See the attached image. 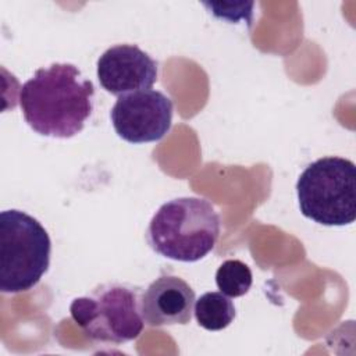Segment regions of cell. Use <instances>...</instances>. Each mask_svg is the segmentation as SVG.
Returning <instances> with one entry per match:
<instances>
[{"instance_id":"obj_5","label":"cell","mask_w":356,"mask_h":356,"mask_svg":"<svg viewBox=\"0 0 356 356\" xmlns=\"http://www.w3.org/2000/svg\"><path fill=\"white\" fill-rule=\"evenodd\" d=\"M51 241L44 227L25 211L0 214V289L18 293L32 289L50 266Z\"/></svg>"},{"instance_id":"obj_7","label":"cell","mask_w":356,"mask_h":356,"mask_svg":"<svg viewBox=\"0 0 356 356\" xmlns=\"http://www.w3.org/2000/svg\"><path fill=\"white\" fill-rule=\"evenodd\" d=\"M97 79L114 96L150 89L157 81V63L136 44H115L97 60Z\"/></svg>"},{"instance_id":"obj_1","label":"cell","mask_w":356,"mask_h":356,"mask_svg":"<svg viewBox=\"0 0 356 356\" xmlns=\"http://www.w3.org/2000/svg\"><path fill=\"white\" fill-rule=\"evenodd\" d=\"M93 83L68 63L39 68L19 89L26 124L43 136L68 139L79 134L93 111Z\"/></svg>"},{"instance_id":"obj_2","label":"cell","mask_w":356,"mask_h":356,"mask_svg":"<svg viewBox=\"0 0 356 356\" xmlns=\"http://www.w3.org/2000/svg\"><path fill=\"white\" fill-rule=\"evenodd\" d=\"M220 217L214 206L196 196L165 202L152 217L146 229L149 246L163 257L197 261L216 246Z\"/></svg>"},{"instance_id":"obj_10","label":"cell","mask_w":356,"mask_h":356,"mask_svg":"<svg viewBox=\"0 0 356 356\" xmlns=\"http://www.w3.org/2000/svg\"><path fill=\"white\" fill-rule=\"evenodd\" d=\"M252 282L253 277L249 266L238 259L225 260L216 271L217 288L228 298L243 296L249 292Z\"/></svg>"},{"instance_id":"obj_9","label":"cell","mask_w":356,"mask_h":356,"mask_svg":"<svg viewBox=\"0 0 356 356\" xmlns=\"http://www.w3.org/2000/svg\"><path fill=\"white\" fill-rule=\"evenodd\" d=\"M195 318L207 331L227 328L235 318V306L222 292H206L195 300Z\"/></svg>"},{"instance_id":"obj_6","label":"cell","mask_w":356,"mask_h":356,"mask_svg":"<svg viewBox=\"0 0 356 356\" xmlns=\"http://www.w3.org/2000/svg\"><path fill=\"white\" fill-rule=\"evenodd\" d=\"M172 102L159 90L145 89L118 96L110 111L114 131L129 143L156 142L172 124Z\"/></svg>"},{"instance_id":"obj_8","label":"cell","mask_w":356,"mask_h":356,"mask_svg":"<svg viewBox=\"0 0 356 356\" xmlns=\"http://www.w3.org/2000/svg\"><path fill=\"white\" fill-rule=\"evenodd\" d=\"M195 300V292L185 280L160 275L142 293V316L150 327L188 324Z\"/></svg>"},{"instance_id":"obj_4","label":"cell","mask_w":356,"mask_h":356,"mask_svg":"<svg viewBox=\"0 0 356 356\" xmlns=\"http://www.w3.org/2000/svg\"><path fill=\"white\" fill-rule=\"evenodd\" d=\"M300 213L327 227L349 225L356 218V165L327 156L309 164L298 178Z\"/></svg>"},{"instance_id":"obj_3","label":"cell","mask_w":356,"mask_h":356,"mask_svg":"<svg viewBox=\"0 0 356 356\" xmlns=\"http://www.w3.org/2000/svg\"><path fill=\"white\" fill-rule=\"evenodd\" d=\"M72 320L96 342L125 343L145 327L140 288L125 282H106L70 305Z\"/></svg>"}]
</instances>
